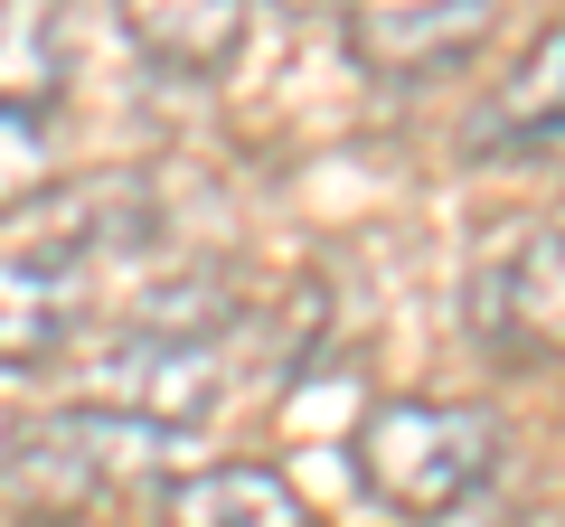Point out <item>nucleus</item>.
<instances>
[{
    "label": "nucleus",
    "instance_id": "f257e3e1",
    "mask_svg": "<svg viewBox=\"0 0 565 527\" xmlns=\"http://www.w3.org/2000/svg\"><path fill=\"white\" fill-rule=\"evenodd\" d=\"M170 462V433H141L104 406H57L0 443V508L20 527H76L104 490Z\"/></svg>",
    "mask_w": 565,
    "mask_h": 527
},
{
    "label": "nucleus",
    "instance_id": "f03ea898",
    "mask_svg": "<svg viewBox=\"0 0 565 527\" xmlns=\"http://www.w3.org/2000/svg\"><path fill=\"white\" fill-rule=\"evenodd\" d=\"M500 471V424L481 406H444V396H386L359 424V481L377 490L396 518H444Z\"/></svg>",
    "mask_w": 565,
    "mask_h": 527
},
{
    "label": "nucleus",
    "instance_id": "7ed1b4c3",
    "mask_svg": "<svg viewBox=\"0 0 565 527\" xmlns=\"http://www.w3.org/2000/svg\"><path fill=\"white\" fill-rule=\"evenodd\" d=\"M462 330L509 367L565 358V226H500L462 273Z\"/></svg>",
    "mask_w": 565,
    "mask_h": 527
},
{
    "label": "nucleus",
    "instance_id": "20e7f679",
    "mask_svg": "<svg viewBox=\"0 0 565 527\" xmlns=\"http://www.w3.org/2000/svg\"><path fill=\"white\" fill-rule=\"evenodd\" d=\"M95 406L122 415L141 433H170L180 443L189 424L226 406V340H170V330H114L85 367Z\"/></svg>",
    "mask_w": 565,
    "mask_h": 527
},
{
    "label": "nucleus",
    "instance_id": "39448f33",
    "mask_svg": "<svg viewBox=\"0 0 565 527\" xmlns=\"http://www.w3.org/2000/svg\"><path fill=\"white\" fill-rule=\"evenodd\" d=\"M490 39V0H377L349 20V47H359L377 76H415V66H452Z\"/></svg>",
    "mask_w": 565,
    "mask_h": 527
},
{
    "label": "nucleus",
    "instance_id": "423d86ee",
    "mask_svg": "<svg viewBox=\"0 0 565 527\" xmlns=\"http://www.w3.org/2000/svg\"><path fill=\"white\" fill-rule=\"evenodd\" d=\"M161 527H311V499L274 462H207L161 490Z\"/></svg>",
    "mask_w": 565,
    "mask_h": 527
},
{
    "label": "nucleus",
    "instance_id": "0eeeda50",
    "mask_svg": "<svg viewBox=\"0 0 565 527\" xmlns=\"http://www.w3.org/2000/svg\"><path fill=\"white\" fill-rule=\"evenodd\" d=\"M85 283H57L39 264H10L0 255V367H57L85 330Z\"/></svg>",
    "mask_w": 565,
    "mask_h": 527
},
{
    "label": "nucleus",
    "instance_id": "6e6552de",
    "mask_svg": "<svg viewBox=\"0 0 565 527\" xmlns=\"http://www.w3.org/2000/svg\"><path fill=\"white\" fill-rule=\"evenodd\" d=\"M122 29H132L141 57L180 66V76H217L226 57L245 47V0H141V10H122Z\"/></svg>",
    "mask_w": 565,
    "mask_h": 527
},
{
    "label": "nucleus",
    "instance_id": "1a4fd4ad",
    "mask_svg": "<svg viewBox=\"0 0 565 527\" xmlns=\"http://www.w3.org/2000/svg\"><path fill=\"white\" fill-rule=\"evenodd\" d=\"M565 132V20L537 29V47L519 57V76L500 85V95L481 104V122H471V151L481 142H556Z\"/></svg>",
    "mask_w": 565,
    "mask_h": 527
},
{
    "label": "nucleus",
    "instance_id": "9d476101",
    "mask_svg": "<svg viewBox=\"0 0 565 527\" xmlns=\"http://www.w3.org/2000/svg\"><path fill=\"white\" fill-rule=\"evenodd\" d=\"M57 76H66L57 20H39V10H0V104L39 122V104L57 95Z\"/></svg>",
    "mask_w": 565,
    "mask_h": 527
},
{
    "label": "nucleus",
    "instance_id": "9b49d317",
    "mask_svg": "<svg viewBox=\"0 0 565 527\" xmlns=\"http://www.w3.org/2000/svg\"><path fill=\"white\" fill-rule=\"evenodd\" d=\"M39 189H47V142H39V122L0 104V217H10L20 198H39Z\"/></svg>",
    "mask_w": 565,
    "mask_h": 527
}]
</instances>
